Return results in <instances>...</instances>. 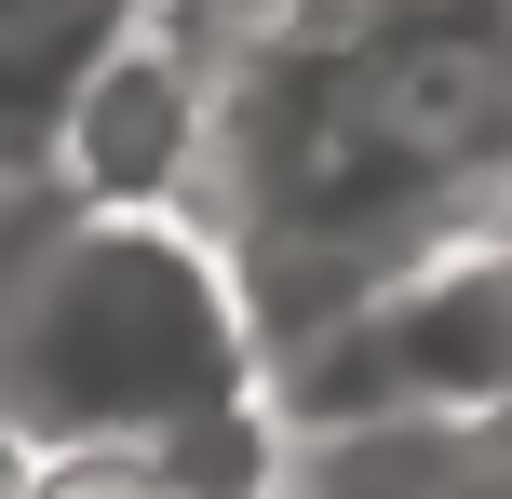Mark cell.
<instances>
[{"label": "cell", "instance_id": "cell-4", "mask_svg": "<svg viewBox=\"0 0 512 499\" xmlns=\"http://www.w3.org/2000/svg\"><path fill=\"white\" fill-rule=\"evenodd\" d=\"M283 499H512V419H364L297 432Z\"/></svg>", "mask_w": 512, "mask_h": 499}, {"label": "cell", "instance_id": "cell-5", "mask_svg": "<svg viewBox=\"0 0 512 499\" xmlns=\"http://www.w3.org/2000/svg\"><path fill=\"white\" fill-rule=\"evenodd\" d=\"M135 27V0H0V189L41 176L68 95L95 81V54Z\"/></svg>", "mask_w": 512, "mask_h": 499}, {"label": "cell", "instance_id": "cell-7", "mask_svg": "<svg viewBox=\"0 0 512 499\" xmlns=\"http://www.w3.org/2000/svg\"><path fill=\"white\" fill-rule=\"evenodd\" d=\"M41 499H189V486H149V473H41Z\"/></svg>", "mask_w": 512, "mask_h": 499}, {"label": "cell", "instance_id": "cell-1", "mask_svg": "<svg viewBox=\"0 0 512 499\" xmlns=\"http://www.w3.org/2000/svg\"><path fill=\"white\" fill-rule=\"evenodd\" d=\"M0 419L41 473H149L189 499H283L270 338L176 203L0 189Z\"/></svg>", "mask_w": 512, "mask_h": 499}, {"label": "cell", "instance_id": "cell-6", "mask_svg": "<svg viewBox=\"0 0 512 499\" xmlns=\"http://www.w3.org/2000/svg\"><path fill=\"white\" fill-rule=\"evenodd\" d=\"M297 0H135V27H162L176 54H203V68H230L256 27H283Z\"/></svg>", "mask_w": 512, "mask_h": 499}, {"label": "cell", "instance_id": "cell-8", "mask_svg": "<svg viewBox=\"0 0 512 499\" xmlns=\"http://www.w3.org/2000/svg\"><path fill=\"white\" fill-rule=\"evenodd\" d=\"M0 499H41V459L14 446V419H0Z\"/></svg>", "mask_w": 512, "mask_h": 499}, {"label": "cell", "instance_id": "cell-2", "mask_svg": "<svg viewBox=\"0 0 512 499\" xmlns=\"http://www.w3.org/2000/svg\"><path fill=\"white\" fill-rule=\"evenodd\" d=\"M270 419L364 432V419H512V216L445 230L391 284H364L337 324L270 351Z\"/></svg>", "mask_w": 512, "mask_h": 499}, {"label": "cell", "instance_id": "cell-3", "mask_svg": "<svg viewBox=\"0 0 512 499\" xmlns=\"http://www.w3.org/2000/svg\"><path fill=\"white\" fill-rule=\"evenodd\" d=\"M203 122H216V68L176 54L162 27H122V41L95 54V81L68 95V122H54L41 189H68V203H176L189 216Z\"/></svg>", "mask_w": 512, "mask_h": 499}]
</instances>
